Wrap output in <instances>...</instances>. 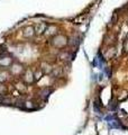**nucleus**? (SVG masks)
<instances>
[{"instance_id":"obj_4","label":"nucleus","mask_w":128,"mask_h":135,"mask_svg":"<svg viewBox=\"0 0 128 135\" xmlns=\"http://www.w3.org/2000/svg\"><path fill=\"white\" fill-rule=\"evenodd\" d=\"M36 34L35 32V28L32 27V26H28L24 29V32H23V36L24 37H26V38H32V37H34V35Z\"/></svg>"},{"instance_id":"obj_1","label":"nucleus","mask_w":128,"mask_h":135,"mask_svg":"<svg viewBox=\"0 0 128 135\" xmlns=\"http://www.w3.org/2000/svg\"><path fill=\"white\" fill-rule=\"evenodd\" d=\"M9 72L11 75H14V77H20V75H23V73L25 72V69H24V65L21 64L19 62H14L12 64L10 65L9 68Z\"/></svg>"},{"instance_id":"obj_5","label":"nucleus","mask_w":128,"mask_h":135,"mask_svg":"<svg viewBox=\"0 0 128 135\" xmlns=\"http://www.w3.org/2000/svg\"><path fill=\"white\" fill-rule=\"evenodd\" d=\"M7 94V88L3 83L0 82V96H6Z\"/></svg>"},{"instance_id":"obj_3","label":"nucleus","mask_w":128,"mask_h":135,"mask_svg":"<svg viewBox=\"0 0 128 135\" xmlns=\"http://www.w3.org/2000/svg\"><path fill=\"white\" fill-rule=\"evenodd\" d=\"M21 77H23V81L25 83H27V84H31V83H33L34 81H35V75H34V72L32 70H29V69L25 71Z\"/></svg>"},{"instance_id":"obj_2","label":"nucleus","mask_w":128,"mask_h":135,"mask_svg":"<svg viewBox=\"0 0 128 135\" xmlns=\"http://www.w3.org/2000/svg\"><path fill=\"white\" fill-rule=\"evenodd\" d=\"M52 44H53V46H55V47H57V49L64 47V46L67 44V38L63 35H56L52 38Z\"/></svg>"}]
</instances>
